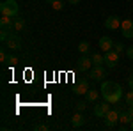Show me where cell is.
Returning <instances> with one entry per match:
<instances>
[{"instance_id":"d4e9b609","label":"cell","mask_w":133,"mask_h":131,"mask_svg":"<svg viewBox=\"0 0 133 131\" xmlns=\"http://www.w3.org/2000/svg\"><path fill=\"white\" fill-rule=\"evenodd\" d=\"M114 50H115L117 53H119V55H121V53H124V46L121 44V43H115V44H114Z\"/></svg>"},{"instance_id":"52a82bcc","label":"cell","mask_w":133,"mask_h":131,"mask_svg":"<svg viewBox=\"0 0 133 131\" xmlns=\"http://www.w3.org/2000/svg\"><path fill=\"white\" fill-rule=\"evenodd\" d=\"M73 92H75L76 96L87 94V92H89V80H87V78H82L80 81H76V85L73 87Z\"/></svg>"},{"instance_id":"4316f807","label":"cell","mask_w":133,"mask_h":131,"mask_svg":"<svg viewBox=\"0 0 133 131\" xmlns=\"http://www.w3.org/2000/svg\"><path fill=\"white\" fill-rule=\"evenodd\" d=\"M7 57H9V55H7V51H5V50H2V51H0V60L4 62V64L7 62Z\"/></svg>"},{"instance_id":"7c38bea8","label":"cell","mask_w":133,"mask_h":131,"mask_svg":"<svg viewBox=\"0 0 133 131\" xmlns=\"http://www.w3.org/2000/svg\"><path fill=\"white\" fill-rule=\"evenodd\" d=\"M114 44H115V43H114L108 36H103L101 39H99V50L101 51H110V50H114Z\"/></svg>"},{"instance_id":"e0dca14e","label":"cell","mask_w":133,"mask_h":131,"mask_svg":"<svg viewBox=\"0 0 133 131\" xmlns=\"http://www.w3.org/2000/svg\"><path fill=\"white\" fill-rule=\"evenodd\" d=\"M85 98H87L89 103H96L98 98H99V92H98V91H91V89H89V92L85 94Z\"/></svg>"},{"instance_id":"ffe728a7","label":"cell","mask_w":133,"mask_h":131,"mask_svg":"<svg viewBox=\"0 0 133 131\" xmlns=\"http://www.w3.org/2000/svg\"><path fill=\"white\" fill-rule=\"evenodd\" d=\"M89 50H91V44H89L87 41H82V43L78 44V51H80L82 55H85V53H87Z\"/></svg>"},{"instance_id":"4dcf8cb0","label":"cell","mask_w":133,"mask_h":131,"mask_svg":"<svg viewBox=\"0 0 133 131\" xmlns=\"http://www.w3.org/2000/svg\"><path fill=\"white\" fill-rule=\"evenodd\" d=\"M128 112H130V115L133 117V105H130V106H128Z\"/></svg>"},{"instance_id":"f546056e","label":"cell","mask_w":133,"mask_h":131,"mask_svg":"<svg viewBox=\"0 0 133 131\" xmlns=\"http://www.w3.org/2000/svg\"><path fill=\"white\" fill-rule=\"evenodd\" d=\"M68 4H71V5H76V4H80V0H68Z\"/></svg>"},{"instance_id":"ba28073f","label":"cell","mask_w":133,"mask_h":131,"mask_svg":"<svg viewBox=\"0 0 133 131\" xmlns=\"http://www.w3.org/2000/svg\"><path fill=\"white\" fill-rule=\"evenodd\" d=\"M121 23H123V20H121L119 16L112 14V16H108V18L105 20V27H107L108 30H117V29L121 27Z\"/></svg>"},{"instance_id":"44dd1931","label":"cell","mask_w":133,"mask_h":131,"mask_svg":"<svg viewBox=\"0 0 133 131\" xmlns=\"http://www.w3.org/2000/svg\"><path fill=\"white\" fill-rule=\"evenodd\" d=\"M64 0H53V4H51V7H53V11H62L64 9Z\"/></svg>"},{"instance_id":"5bb4252c","label":"cell","mask_w":133,"mask_h":131,"mask_svg":"<svg viewBox=\"0 0 133 131\" xmlns=\"http://www.w3.org/2000/svg\"><path fill=\"white\" fill-rule=\"evenodd\" d=\"M12 21L14 20H11V16H4L2 14V18H0V27L2 29H12ZM14 30V29H12Z\"/></svg>"},{"instance_id":"f1b7e54d","label":"cell","mask_w":133,"mask_h":131,"mask_svg":"<svg viewBox=\"0 0 133 131\" xmlns=\"http://www.w3.org/2000/svg\"><path fill=\"white\" fill-rule=\"evenodd\" d=\"M128 85H130V89H133V74L128 78Z\"/></svg>"},{"instance_id":"83f0119b","label":"cell","mask_w":133,"mask_h":131,"mask_svg":"<svg viewBox=\"0 0 133 131\" xmlns=\"http://www.w3.org/2000/svg\"><path fill=\"white\" fill-rule=\"evenodd\" d=\"M126 57H128L130 60H133V46H130V48H126Z\"/></svg>"},{"instance_id":"484cf974","label":"cell","mask_w":133,"mask_h":131,"mask_svg":"<svg viewBox=\"0 0 133 131\" xmlns=\"http://www.w3.org/2000/svg\"><path fill=\"white\" fill-rule=\"evenodd\" d=\"M34 129H36V131H46V129H48V126H46V124H36Z\"/></svg>"},{"instance_id":"9c48e42d","label":"cell","mask_w":133,"mask_h":131,"mask_svg":"<svg viewBox=\"0 0 133 131\" xmlns=\"http://www.w3.org/2000/svg\"><path fill=\"white\" fill-rule=\"evenodd\" d=\"M110 110V103L108 101H103V103H96V106H94V115L96 117H105L107 115V112Z\"/></svg>"},{"instance_id":"5b68a950","label":"cell","mask_w":133,"mask_h":131,"mask_svg":"<svg viewBox=\"0 0 133 131\" xmlns=\"http://www.w3.org/2000/svg\"><path fill=\"white\" fill-rule=\"evenodd\" d=\"M119 115H121V113L115 110V108H110V110L107 112V115L103 117V119H105V124H107L108 128H114V126L119 122Z\"/></svg>"},{"instance_id":"4fadbf2b","label":"cell","mask_w":133,"mask_h":131,"mask_svg":"<svg viewBox=\"0 0 133 131\" xmlns=\"http://www.w3.org/2000/svg\"><path fill=\"white\" fill-rule=\"evenodd\" d=\"M83 122H85V119H83L82 112H76V113L71 117V126H73V128H82Z\"/></svg>"},{"instance_id":"7a4b0ae2","label":"cell","mask_w":133,"mask_h":131,"mask_svg":"<svg viewBox=\"0 0 133 131\" xmlns=\"http://www.w3.org/2000/svg\"><path fill=\"white\" fill-rule=\"evenodd\" d=\"M18 2L16 0H4L2 2V5H0V12L4 14V16H11V18H14V16H18Z\"/></svg>"},{"instance_id":"277c9868","label":"cell","mask_w":133,"mask_h":131,"mask_svg":"<svg viewBox=\"0 0 133 131\" xmlns=\"http://www.w3.org/2000/svg\"><path fill=\"white\" fill-rule=\"evenodd\" d=\"M107 76V69L103 66H94L91 71H89V78L94 81H103Z\"/></svg>"},{"instance_id":"8992f818","label":"cell","mask_w":133,"mask_h":131,"mask_svg":"<svg viewBox=\"0 0 133 131\" xmlns=\"http://www.w3.org/2000/svg\"><path fill=\"white\" fill-rule=\"evenodd\" d=\"M5 44H7V48L11 51H18L21 48V37L18 36V32H14V34H11L9 39L5 41Z\"/></svg>"},{"instance_id":"30bf717a","label":"cell","mask_w":133,"mask_h":131,"mask_svg":"<svg viewBox=\"0 0 133 131\" xmlns=\"http://www.w3.org/2000/svg\"><path fill=\"white\" fill-rule=\"evenodd\" d=\"M121 32H123L124 37L131 39L133 37V20H123V23H121Z\"/></svg>"},{"instance_id":"ac0fdd59","label":"cell","mask_w":133,"mask_h":131,"mask_svg":"<svg viewBox=\"0 0 133 131\" xmlns=\"http://www.w3.org/2000/svg\"><path fill=\"white\" fill-rule=\"evenodd\" d=\"M91 59H92V64H94V66H103V64H105V59H103L101 53H94Z\"/></svg>"},{"instance_id":"3957f363","label":"cell","mask_w":133,"mask_h":131,"mask_svg":"<svg viewBox=\"0 0 133 131\" xmlns=\"http://www.w3.org/2000/svg\"><path fill=\"white\" fill-rule=\"evenodd\" d=\"M103 59H105V64H107V67H110V69H114V67H115V66L119 64V53H117L115 50L105 51Z\"/></svg>"},{"instance_id":"603a6c76","label":"cell","mask_w":133,"mask_h":131,"mask_svg":"<svg viewBox=\"0 0 133 131\" xmlns=\"http://www.w3.org/2000/svg\"><path fill=\"white\" fill-rule=\"evenodd\" d=\"M124 101H126V105L130 106V105H133V89L128 94H126V98H124Z\"/></svg>"},{"instance_id":"6da1fadb","label":"cell","mask_w":133,"mask_h":131,"mask_svg":"<svg viewBox=\"0 0 133 131\" xmlns=\"http://www.w3.org/2000/svg\"><path fill=\"white\" fill-rule=\"evenodd\" d=\"M101 96L105 101H108V103H119L121 98H123V89H121V85L117 83V81H103L101 85Z\"/></svg>"},{"instance_id":"8fae6325","label":"cell","mask_w":133,"mask_h":131,"mask_svg":"<svg viewBox=\"0 0 133 131\" xmlns=\"http://www.w3.org/2000/svg\"><path fill=\"white\" fill-rule=\"evenodd\" d=\"M92 66V59H89V57H85V55H82L80 59H78V62H76V67H78V71H89Z\"/></svg>"},{"instance_id":"cb8c5ba5","label":"cell","mask_w":133,"mask_h":131,"mask_svg":"<svg viewBox=\"0 0 133 131\" xmlns=\"http://www.w3.org/2000/svg\"><path fill=\"white\" fill-rule=\"evenodd\" d=\"M75 108H76V112H83L87 108V105H85V101H78V103L75 105Z\"/></svg>"},{"instance_id":"9a60e30c","label":"cell","mask_w":133,"mask_h":131,"mask_svg":"<svg viewBox=\"0 0 133 131\" xmlns=\"http://www.w3.org/2000/svg\"><path fill=\"white\" fill-rule=\"evenodd\" d=\"M12 29H14V32H21L23 29H25V20H23V18H14Z\"/></svg>"},{"instance_id":"7402d4cb","label":"cell","mask_w":133,"mask_h":131,"mask_svg":"<svg viewBox=\"0 0 133 131\" xmlns=\"http://www.w3.org/2000/svg\"><path fill=\"white\" fill-rule=\"evenodd\" d=\"M18 62H20V59H18L16 55H9V57H7V64H9V66H16Z\"/></svg>"},{"instance_id":"1f68e13d","label":"cell","mask_w":133,"mask_h":131,"mask_svg":"<svg viewBox=\"0 0 133 131\" xmlns=\"http://www.w3.org/2000/svg\"><path fill=\"white\" fill-rule=\"evenodd\" d=\"M130 129H133V119H131V122H130Z\"/></svg>"},{"instance_id":"d6986e66","label":"cell","mask_w":133,"mask_h":131,"mask_svg":"<svg viewBox=\"0 0 133 131\" xmlns=\"http://www.w3.org/2000/svg\"><path fill=\"white\" fill-rule=\"evenodd\" d=\"M12 29H2V30H0V41H2V43H5V41L9 39V36L11 34H12Z\"/></svg>"},{"instance_id":"2e32d148","label":"cell","mask_w":133,"mask_h":131,"mask_svg":"<svg viewBox=\"0 0 133 131\" xmlns=\"http://www.w3.org/2000/svg\"><path fill=\"white\" fill-rule=\"evenodd\" d=\"M131 115H130V112L126 110V112H123V113H121V115H119V122H121V124H126V126H130V122H131Z\"/></svg>"}]
</instances>
